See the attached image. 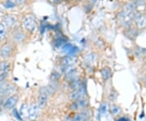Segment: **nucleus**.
Masks as SVG:
<instances>
[{
	"mask_svg": "<svg viewBox=\"0 0 146 121\" xmlns=\"http://www.w3.org/2000/svg\"><path fill=\"white\" fill-rule=\"evenodd\" d=\"M15 55V42H6L0 45V58L2 59H10Z\"/></svg>",
	"mask_w": 146,
	"mask_h": 121,
	"instance_id": "1",
	"label": "nucleus"
},
{
	"mask_svg": "<svg viewBox=\"0 0 146 121\" xmlns=\"http://www.w3.org/2000/svg\"><path fill=\"white\" fill-rule=\"evenodd\" d=\"M23 27L27 33H33L37 29V23L34 16L29 14L23 20Z\"/></svg>",
	"mask_w": 146,
	"mask_h": 121,
	"instance_id": "2",
	"label": "nucleus"
},
{
	"mask_svg": "<svg viewBox=\"0 0 146 121\" xmlns=\"http://www.w3.org/2000/svg\"><path fill=\"white\" fill-rule=\"evenodd\" d=\"M49 98H50V93L47 88H41L37 97V104L41 109H43L46 106Z\"/></svg>",
	"mask_w": 146,
	"mask_h": 121,
	"instance_id": "3",
	"label": "nucleus"
},
{
	"mask_svg": "<svg viewBox=\"0 0 146 121\" xmlns=\"http://www.w3.org/2000/svg\"><path fill=\"white\" fill-rule=\"evenodd\" d=\"M20 100V96L18 94H14L7 97L3 103V108L7 111H11L15 108Z\"/></svg>",
	"mask_w": 146,
	"mask_h": 121,
	"instance_id": "4",
	"label": "nucleus"
},
{
	"mask_svg": "<svg viewBox=\"0 0 146 121\" xmlns=\"http://www.w3.org/2000/svg\"><path fill=\"white\" fill-rule=\"evenodd\" d=\"M63 76L65 80H67L68 82L72 80L77 78V69L73 65L67 68H63Z\"/></svg>",
	"mask_w": 146,
	"mask_h": 121,
	"instance_id": "5",
	"label": "nucleus"
},
{
	"mask_svg": "<svg viewBox=\"0 0 146 121\" xmlns=\"http://www.w3.org/2000/svg\"><path fill=\"white\" fill-rule=\"evenodd\" d=\"M86 97H87V91L84 85L80 89L71 92L69 95V98L70 100H72V102L82 99V98H86Z\"/></svg>",
	"mask_w": 146,
	"mask_h": 121,
	"instance_id": "6",
	"label": "nucleus"
},
{
	"mask_svg": "<svg viewBox=\"0 0 146 121\" xmlns=\"http://www.w3.org/2000/svg\"><path fill=\"white\" fill-rule=\"evenodd\" d=\"M40 111H41V108L38 106L37 102L36 103H32L31 105L29 106V109H28L29 119L32 121L36 120V119L38 118V116H39Z\"/></svg>",
	"mask_w": 146,
	"mask_h": 121,
	"instance_id": "7",
	"label": "nucleus"
},
{
	"mask_svg": "<svg viewBox=\"0 0 146 121\" xmlns=\"http://www.w3.org/2000/svg\"><path fill=\"white\" fill-rule=\"evenodd\" d=\"M77 61V59L76 56H72V55H66L63 56L60 59L59 61V65L61 68H67V67H70V66H73L76 62Z\"/></svg>",
	"mask_w": 146,
	"mask_h": 121,
	"instance_id": "8",
	"label": "nucleus"
},
{
	"mask_svg": "<svg viewBox=\"0 0 146 121\" xmlns=\"http://www.w3.org/2000/svg\"><path fill=\"white\" fill-rule=\"evenodd\" d=\"M12 37V41L17 43V44H21L25 41L26 39V34L24 31H22L21 29H17L16 31H14L11 34Z\"/></svg>",
	"mask_w": 146,
	"mask_h": 121,
	"instance_id": "9",
	"label": "nucleus"
},
{
	"mask_svg": "<svg viewBox=\"0 0 146 121\" xmlns=\"http://www.w3.org/2000/svg\"><path fill=\"white\" fill-rule=\"evenodd\" d=\"M90 114L89 111L84 110L77 112L75 116H73L72 121H89Z\"/></svg>",
	"mask_w": 146,
	"mask_h": 121,
	"instance_id": "10",
	"label": "nucleus"
},
{
	"mask_svg": "<svg viewBox=\"0 0 146 121\" xmlns=\"http://www.w3.org/2000/svg\"><path fill=\"white\" fill-rule=\"evenodd\" d=\"M12 69V63L10 59H2L0 61V72L10 73Z\"/></svg>",
	"mask_w": 146,
	"mask_h": 121,
	"instance_id": "11",
	"label": "nucleus"
},
{
	"mask_svg": "<svg viewBox=\"0 0 146 121\" xmlns=\"http://www.w3.org/2000/svg\"><path fill=\"white\" fill-rule=\"evenodd\" d=\"M68 85H69V88L71 89L72 92V91H75V90H77L79 89H80L84 85V84L82 80H80V78L77 77L76 79L69 81L68 82Z\"/></svg>",
	"mask_w": 146,
	"mask_h": 121,
	"instance_id": "12",
	"label": "nucleus"
},
{
	"mask_svg": "<svg viewBox=\"0 0 146 121\" xmlns=\"http://www.w3.org/2000/svg\"><path fill=\"white\" fill-rule=\"evenodd\" d=\"M101 76L104 81H107L108 80L110 79L112 77V71H111L110 68L107 67V66L102 68L101 70Z\"/></svg>",
	"mask_w": 146,
	"mask_h": 121,
	"instance_id": "13",
	"label": "nucleus"
},
{
	"mask_svg": "<svg viewBox=\"0 0 146 121\" xmlns=\"http://www.w3.org/2000/svg\"><path fill=\"white\" fill-rule=\"evenodd\" d=\"M136 26L138 29H142L146 28V15H140L136 17Z\"/></svg>",
	"mask_w": 146,
	"mask_h": 121,
	"instance_id": "14",
	"label": "nucleus"
},
{
	"mask_svg": "<svg viewBox=\"0 0 146 121\" xmlns=\"http://www.w3.org/2000/svg\"><path fill=\"white\" fill-rule=\"evenodd\" d=\"M16 17L13 16H6L3 20V24L5 25L7 27H12L15 25L16 24Z\"/></svg>",
	"mask_w": 146,
	"mask_h": 121,
	"instance_id": "15",
	"label": "nucleus"
},
{
	"mask_svg": "<svg viewBox=\"0 0 146 121\" xmlns=\"http://www.w3.org/2000/svg\"><path fill=\"white\" fill-rule=\"evenodd\" d=\"M61 76H62V75L60 72H58L56 70H53L50 75V82L58 83V80L61 79Z\"/></svg>",
	"mask_w": 146,
	"mask_h": 121,
	"instance_id": "16",
	"label": "nucleus"
},
{
	"mask_svg": "<svg viewBox=\"0 0 146 121\" xmlns=\"http://www.w3.org/2000/svg\"><path fill=\"white\" fill-rule=\"evenodd\" d=\"M7 32V27L6 26L3 22L0 23V42L5 39Z\"/></svg>",
	"mask_w": 146,
	"mask_h": 121,
	"instance_id": "17",
	"label": "nucleus"
},
{
	"mask_svg": "<svg viewBox=\"0 0 146 121\" xmlns=\"http://www.w3.org/2000/svg\"><path fill=\"white\" fill-rule=\"evenodd\" d=\"M110 111H111V114L113 115V116H119L121 114V112H122V109H121V107L119 106L118 105H115V104H113V105H111L110 106Z\"/></svg>",
	"mask_w": 146,
	"mask_h": 121,
	"instance_id": "18",
	"label": "nucleus"
},
{
	"mask_svg": "<svg viewBox=\"0 0 146 121\" xmlns=\"http://www.w3.org/2000/svg\"><path fill=\"white\" fill-rule=\"evenodd\" d=\"M118 95H119V94H118L117 90H115V88H111V90L110 91L109 96H108L109 100L110 102H115L117 99V98H118Z\"/></svg>",
	"mask_w": 146,
	"mask_h": 121,
	"instance_id": "19",
	"label": "nucleus"
},
{
	"mask_svg": "<svg viewBox=\"0 0 146 121\" xmlns=\"http://www.w3.org/2000/svg\"><path fill=\"white\" fill-rule=\"evenodd\" d=\"M10 73H6V72H0V82L1 81H6L7 78L9 77Z\"/></svg>",
	"mask_w": 146,
	"mask_h": 121,
	"instance_id": "20",
	"label": "nucleus"
},
{
	"mask_svg": "<svg viewBox=\"0 0 146 121\" xmlns=\"http://www.w3.org/2000/svg\"><path fill=\"white\" fill-rule=\"evenodd\" d=\"M26 2V0H16V3L18 4V5H21V4H23Z\"/></svg>",
	"mask_w": 146,
	"mask_h": 121,
	"instance_id": "21",
	"label": "nucleus"
},
{
	"mask_svg": "<svg viewBox=\"0 0 146 121\" xmlns=\"http://www.w3.org/2000/svg\"><path fill=\"white\" fill-rule=\"evenodd\" d=\"M97 1H98V0H89V4L94 5V4H95V3H97Z\"/></svg>",
	"mask_w": 146,
	"mask_h": 121,
	"instance_id": "22",
	"label": "nucleus"
},
{
	"mask_svg": "<svg viewBox=\"0 0 146 121\" xmlns=\"http://www.w3.org/2000/svg\"><path fill=\"white\" fill-rule=\"evenodd\" d=\"M48 1H49V2H50V3H54L55 0H48Z\"/></svg>",
	"mask_w": 146,
	"mask_h": 121,
	"instance_id": "23",
	"label": "nucleus"
},
{
	"mask_svg": "<svg viewBox=\"0 0 146 121\" xmlns=\"http://www.w3.org/2000/svg\"><path fill=\"white\" fill-rule=\"evenodd\" d=\"M140 1H145V0H140Z\"/></svg>",
	"mask_w": 146,
	"mask_h": 121,
	"instance_id": "24",
	"label": "nucleus"
},
{
	"mask_svg": "<svg viewBox=\"0 0 146 121\" xmlns=\"http://www.w3.org/2000/svg\"><path fill=\"white\" fill-rule=\"evenodd\" d=\"M78 1H82V0H78Z\"/></svg>",
	"mask_w": 146,
	"mask_h": 121,
	"instance_id": "25",
	"label": "nucleus"
},
{
	"mask_svg": "<svg viewBox=\"0 0 146 121\" xmlns=\"http://www.w3.org/2000/svg\"><path fill=\"white\" fill-rule=\"evenodd\" d=\"M127 121H131V120H127Z\"/></svg>",
	"mask_w": 146,
	"mask_h": 121,
	"instance_id": "26",
	"label": "nucleus"
},
{
	"mask_svg": "<svg viewBox=\"0 0 146 121\" xmlns=\"http://www.w3.org/2000/svg\"></svg>",
	"mask_w": 146,
	"mask_h": 121,
	"instance_id": "27",
	"label": "nucleus"
}]
</instances>
